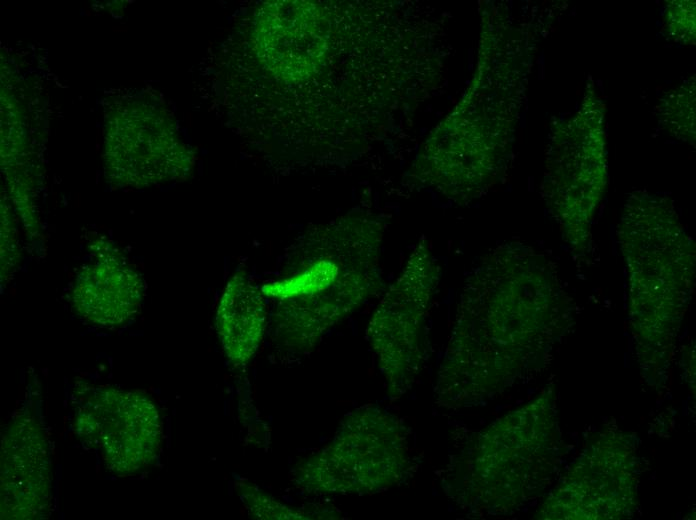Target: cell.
<instances>
[{
    "label": "cell",
    "mask_w": 696,
    "mask_h": 520,
    "mask_svg": "<svg viewBox=\"0 0 696 520\" xmlns=\"http://www.w3.org/2000/svg\"><path fill=\"white\" fill-rule=\"evenodd\" d=\"M104 118V170L114 186L143 188L192 172L193 153L181 140L171 113L152 94L115 96Z\"/></svg>",
    "instance_id": "7"
},
{
    "label": "cell",
    "mask_w": 696,
    "mask_h": 520,
    "mask_svg": "<svg viewBox=\"0 0 696 520\" xmlns=\"http://www.w3.org/2000/svg\"><path fill=\"white\" fill-rule=\"evenodd\" d=\"M72 427L78 439L98 451L116 475H134L159 455L163 424L156 402L146 393L111 386L84 388Z\"/></svg>",
    "instance_id": "9"
},
{
    "label": "cell",
    "mask_w": 696,
    "mask_h": 520,
    "mask_svg": "<svg viewBox=\"0 0 696 520\" xmlns=\"http://www.w3.org/2000/svg\"><path fill=\"white\" fill-rule=\"evenodd\" d=\"M440 276L430 245L418 241L368 322L367 339L391 398L411 390L427 363V318Z\"/></svg>",
    "instance_id": "6"
},
{
    "label": "cell",
    "mask_w": 696,
    "mask_h": 520,
    "mask_svg": "<svg viewBox=\"0 0 696 520\" xmlns=\"http://www.w3.org/2000/svg\"><path fill=\"white\" fill-rule=\"evenodd\" d=\"M662 100L660 115L663 125L675 136L694 140L695 86L689 82L675 88Z\"/></svg>",
    "instance_id": "16"
},
{
    "label": "cell",
    "mask_w": 696,
    "mask_h": 520,
    "mask_svg": "<svg viewBox=\"0 0 696 520\" xmlns=\"http://www.w3.org/2000/svg\"><path fill=\"white\" fill-rule=\"evenodd\" d=\"M326 38L321 10L309 1H267L254 18L256 56L283 83L298 84L315 72L326 51Z\"/></svg>",
    "instance_id": "11"
},
{
    "label": "cell",
    "mask_w": 696,
    "mask_h": 520,
    "mask_svg": "<svg viewBox=\"0 0 696 520\" xmlns=\"http://www.w3.org/2000/svg\"><path fill=\"white\" fill-rule=\"evenodd\" d=\"M628 269L630 317L643 363L670 354L695 276V247L667 197L634 192L618 232Z\"/></svg>",
    "instance_id": "3"
},
{
    "label": "cell",
    "mask_w": 696,
    "mask_h": 520,
    "mask_svg": "<svg viewBox=\"0 0 696 520\" xmlns=\"http://www.w3.org/2000/svg\"><path fill=\"white\" fill-rule=\"evenodd\" d=\"M267 307L261 290L244 271L226 283L216 310V330L229 362L244 369L258 351L267 326Z\"/></svg>",
    "instance_id": "14"
},
{
    "label": "cell",
    "mask_w": 696,
    "mask_h": 520,
    "mask_svg": "<svg viewBox=\"0 0 696 520\" xmlns=\"http://www.w3.org/2000/svg\"><path fill=\"white\" fill-rule=\"evenodd\" d=\"M554 416L545 393L473 435L442 472L446 497L472 514H506L533 499L553 470Z\"/></svg>",
    "instance_id": "4"
},
{
    "label": "cell",
    "mask_w": 696,
    "mask_h": 520,
    "mask_svg": "<svg viewBox=\"0 0 696 520\" xmlns=\"http://www.w3.org/2000/svg\"><path fill=\"white\" fill-rule=\"evenodd\" d=\"M383 231L375 217L351 214L301 238L286 277L268 291L276 299L272 330L281 348L312 350L381 289Z\"/></svg>",
    "instance_id": "2"
},
{
    "label": "cell",
    "mask_w": 696,
    "mask_h": 520,
    "mask_svg": "<svg viewBox=\"0 0 696 520\" xmlns=\"http://www.w3.org/2000/svg\"><path fill=\"white\" fill-rule=\"evenodd\" d=\"M95 260L77 273L71 289L75 312L88 323L117 327L129 322L139 311L143 281L108 242H94Z\"/></svg>",
    "instance_id": "13"
},
{
    "label": "cell",
    "mask_w": 696,
    "mask_h": 520,
    "mask_svg": "<svg viewBox=\"0 0 696 520\" xmlns=\"http://www.w3.org/2000/svg\"><path fill=\"white\" fill-rule=\"evenodd\" d=\"M51 500L52 465L47 435L35 416L18 414L1 437V519H44L50 513Z\"/></svg>",
    "instance_id": "12"
},
{
    "label": "cell",
    "mask_w": 696,
    "mask_h": 520,
    "mask_svg": "<svg viewBox=\"0 0 696 520\" xmlns=\"http://www.w3.org/2000/svg\"><path fill=\"white\" fill-rule=\"evenodd\" d=\"M567 300L553 263L533 247L499 244L462 286L434 383L455 410L495 397L536 371L566 326Z\"/></svg>",
    "instance_id": "1"
},
{
    "label": "cell",
    "mask_w": 696,
    "mask_h": 520,
    "mask_svg": "<svg viewBox=\"0 0 696 520\" xmlns=\"http://www.w3.org/2000/svg\"><path fill=\"white\" fill-rule=\"evenodd\" d=\"M635 454L627 435L603 433L538 513L544 519H617L634 508Z\"/></svg>",
    "instance_id": "10"
},
{
    "label": "cell",
    "mask_w": 696,
    "mask_h": 520,
    "mask_svg": "<svg viewBox=\"0 0 696 520\" xmlns=\"http://www.w3.org/2000/svg\"><path fill=\"white\" fill-rule=\"evenodd\" d=\"M411 467L403 421L376 405L344 416L332 439L300 461L292 482L315 495H370L399 485Z\"/></svg>",
    "instance_id": "5"
},
{
    "label": "cell",
    "mask_w": 696,
    "mask_h": 520,
    "mask_svg": "<svg viewBox=\"0 0 696 520\" xmlns=\"http://www.w3.org/2000/svg\"><path fill=\"white\" fill-rule=\"evenodd\" d=\"M237 491L248 514L256 519H336L340 516L332 507L286 505L247 480L239 481Z\"/></svg>",
    "instance_id": "15"
},
{
    "label": "cell",
    "mask_w": 696,
    "mask_h": 520,
    "mask_svg": "<svg viewBox=\"0 0 696 520\" xmlns=\"http://www.w3.org/2000/svg\"><path fill=\"white\" fill-rule=\"evenodd\" d=\"M665 28L670 37L683 44L695 41V2L671 1L665 12Z\"/></svg>",
    "instance_id": "17"
},
{
    "label": "cell",
    "mask_w": 696,
    "mask_h": 520,
    "mask_svg": "<svg viewBox=\"0 0 696 520\" xmlns=\"http://www.w3.org/2000/svg\"><path fill=\"white\" fill-rule=\"evenodd\" d=\"M605 106L586 91L580 110L553 133L544 191L569 245L582 248L606 187Z\"/></svg>",
    "instance_id": "8"
}]
</instances>
